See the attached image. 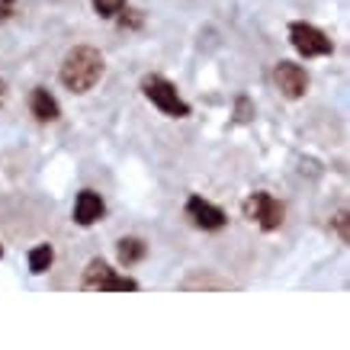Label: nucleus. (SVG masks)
<instances>
[{
  "label": "nucleus",
  "mask_w": 350,
  "mask_h": 350,
  "mask_svg": "<svg viewBox=\"0 0 350 350\" xmlns=\"http://www.w3.org/2000/svg\"><path fill=\"white\" fill-rule=\"evenodd\" d=\"M103 77V55L90 49V45H77L64 55L62 62V84L71 94H87L94 90V84Z\"/></svg>",
  "instance_id": "f257e3e1"
},
{
  "label": "nucleus",
  "mask_w": 350,
  "mask_h": 350,
  "mask_svg": "<svg viewBox=\"0 0 350 350\" xmlns=\"http://www.w3.org/2000/svg\"><path fill=\"white\" fill-rule=\"evenodd\" d=\"M29 107H32V116L39 119V122H55L58 113H62V109H58V100H55L45 87H36V90H32Z\"/></svg>",
  "instance_id": "1a4fd4ad"
},
{
  "label": "nucleus",
  "mask_w": 350,
  "mask_h": 350,
  "mask_svg": "<svg viewBox=\"0 0 350 350\" xmlns=\"http://www.w3.org/2000/svg\"><path fill=\"white\" fill-rule=\"evenodd\" d=\"M0 257H3V247H0Z\"/></svg>",
  "instance_id": "dca6fc26"
},
{
  "label": "nucleus",
  "mask_w": 350,
  "mask_h": 350,
  "mask_svg": "<svg viewBox=\"0 0 350 350\" xmlns=\"http://www.w3.org/2000/svg\"><path fill=\"white\" fill-rule=\"evenodd\" d=\"M94 3V10L100 13V16H116V13H122V7H126V0H90Z\"/></svg>",
  "instance_id": "f8f14e48"
},
{
  "label": "nucleus",
  "mask_w": 350,
  "mask_h": 350,
  "mask_svg": "<svg viewBox=\"0 0 350 350\" xmlns=\"http://www.w3.org/2000/svg\"><path fill=\"white\" fill-rule=\"evenodd\" d=\"M238 119H247V100H241V103H238Z\"/></svg>",
  "instance_id": "4468645a"
},
{
  "label": "nucleus",
  "mask_w": 350,
  "mask_h": 350,
  "mask_svg": "<svg viewBox=\"0 0 350 350\" xmlns=\"http://www.w3.org/2000/svg\"><path fill=\"white\" fill-rule=\"evenodd\" d=\"M0 3H3V7H10V3H13V0H0Z\"/></svg>",
  "instance_id": "2eb2a0df"
},
{
  "label": "nucleus",
  "mask_w": 350,
  "mask_h": 350,
  "mask_svg": "<svg viewBox=\"0 0 350 350\" xmlns=\"http://www.w3.org/2000/svg\"><path fill=\"white\" fill-rule=\"evenodd\" d=\"M52 260H55L52 244H39V247H32V251H29V270H32L36 276L45 273V270L52 267Z\"/></svg>",
  "instance_id": "9d476101"
},
{
  "label": "nucleus",
  "mask_w": 350,
  "mask_h": 350,
  "mask_svg": "<svg viewBox=\"0 0 350 350\" xmlns=\"http://www.w3.org/2000/svg\"><path fill=\"white\" fill-rule=\"evenodd\" d=\"M187 219H190L196 228H202V232H219V228L228 222V215H225L219 206L206 202L202 196H190V202H187Z\"/></svg>",
  "instance_id": "423d86ee"
},
{
  "label": "nucleus",
  "mask_w": 350,
  "mask_h": 350,
  "mask_svg": "<svg viewBox=\"0 0 350 350\" xmlns=\"http://www.w3.org/2000/svg\"><path fill=\"white\" fill-rule=\"evenodd\" d=\"M103 213H107V206H103V200H100V193L84 190L81 196H77V202H75V222L77 225H84L87 228V225L100 222Z\"/></svg>",
  "instance_id": "6e6552de"
},
{
  "label": "nucleus",
  "mask_w": 350,
  "mask_h": 350,
  "mask_svg": "<svg viewBox=\"0 0 350 350\" xmlns=\"http://www.w3.org/2000/svg\"><path fill=\"white\" fill-rule=\"evenodd\" d=\"M289 42H293V49H296L299 55H306V58H319V55L334 52L331 39L321 29H315L312 23H293V26H289Z\"/></svg>",
  "instance_id": "39448f33"
},
{
  "label": "nucleus",
  "mask_w": 350,
  "mask_h": 350,
  "mask_svg": "<svg viewBox=\"0 0 350 350\" xmlns=\"http://www.w3.org/2000/svg\"><path fill=\"white\" fill-rule=\"evenodd\" d=\"M244 215H247L251 222L260 225L264 232H276V228L283 225L286 209H283V202L276 200V196H270V193H254V196L244 200Z\"/></svg>",
  "instance_id": "7ed1b4c3"
},
{
  "label": "nucleus",
  "mask_w": 350,
  "mask_h": 350,
  "mask_svg": "<svg viewBox=\"0 0 350 350\" xmlns=\"http://www.w3.org/2000/svg\"><path fill=\"white\" fill-rule=\"evenodd\" d=\"M338 228H340V238L347 241V213H340V215H338Z\"/></svg>",
  "instance_id": "ddd939ff"
},
{
  "label": "nucleus",
  "mask_w": 350,
  "mask_h": 350,
  "mask_svg": "<svg viewBox=\"0 0 350 350\" xmlns=\"http://www.w3.org/2000/svg\"><path fill=\"white\" fill-rule=\"evenodd\" d=\"M276 84L280 90L289 96V100H299V96L308 90V75L293 62H280L276 64Z\"/></svg>",
  "instance_id": "0eeeda50"
},
{
  "label": "nucleus",
  "mask_w": 350,
  "mask_h": 350,
  "mask_svg": "<svg viewBox=\"0 0 350 350\" xmlns=\"http://www.w3.org/2000/svg\"><path fill=\"white\" fill-rule=\"evenodd\" d=\"M116 251H119V260H122V264H135V260L145 257V244L138 241V238H122Z\"/></svg>",
  "instance_id": "9b49d317"
},
{
  "label": "nucleus",
  "mask_w": 350,
  "mask_h": 350,
  "mask_svg": "<svg viewBox=\"0 0 350 350\" xmlns=\"http://www.w3.org/2000/svg\"><path fill=\"white\" fill-rule=\"evenodd\" d=\"M84 289H100V293H135L138 283L129 276H119L116 270L103 260H90L84 273Z\"/></svg>",
  "instance_id": "20e7f679"
},
{
  "label": "nucleus",
  "mask_w": 350,
  "mask_h": 350,
  "mask_svg": "<svg viewBox=\"0 0 350 350\" xmlns=\"http://www.w3.org/2000/svg\"><path fill=\"white\" fill-rule=\"evenodd\" d=\"M142 90H145V96H148L151 103L161 109V113H167V116H190V103H183L180 94H177V87L170 84L167 77L161 75H151L142 81Z\"/></svg>",
  "instance_id": "f03ea898"
}]
</instances>
